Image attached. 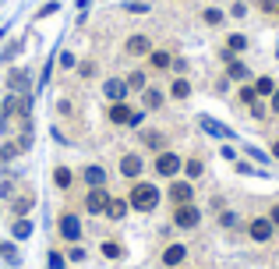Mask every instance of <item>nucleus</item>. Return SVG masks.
<instances>
[{
  "mask_svg": "<svg viewBox=\"0 0 279 269\" xmlns=\"http://www.w3.org/2000/svg\"><path fill=\"white\" fill-rule=\"evenodd\" d=\"M141 103H145V110H159L163 106V92L159 89H141Z\"/></svg>",
  "mask_w": 279,
  "mask_h": 269,
  "instance_id": "19",
  "label": "nucleus"
},
{
  "mask_svg": "<svg viewBox=\"0 0 279 269\" xmlns=\"http://www.w3.org/2000/svg\"><path fill=\"white\" fill-rule=\"evenodd\" d=\"M230 14H233V18H244V14H247V4H244V0H237V4L230 7Z\"/></svg>",
  "mask_w": 279,
  "mask_h": 269,
  "instance_id": "39",
  "label": "nucleus"
},
{
  "mask_svg": "<svg viewBox=\"0 0 279 269\" xmlns=\"http://www.w3.org/2000/svg\"><path fill=\"white\" fill-rule=\"evenodd\" d=\"M141 170H145V159H141L138 152H128V156L120 159V174H124L128 181H138Z\"/></svg>",
  "mask_w": 279,
  "mask_h": 269,
  "instance_id": "8",
  "label": "nucleus"
},
{
  "mask_svg": "<svg viewBox=\"0 0 279 269\" xmlns=\"http://www.w3.org/2000/svg\"><path fill=\"white\" fill-rule=\"evenodd\" d=\"M68 259H71V262H85V259H88V252H85L81 245H74V248L68 252Z\"/></svg>",
  "mask_w": 279,
  "mask_h": 269,
  "instance_id": "34",
  "label": "nucleus"
},
{
  "mask_svg": "<svg viewBox=\"0 0 279 269\" xmlns=\"http://www.w3.org/2000/svg\"><path fill=\"white\" fill-rule=\"evenodd\" d=\"M251 117H258V121H262V117H269V110H265L262 103H251Z\"/></svg>",
  "mask_w": 279,
  "mask_h": 269,
  "instance_id": "41",
  "label": "nucleus"
},
{
  "mask_svg": "<svg viewBox=\"0 0 279 269\" xmlns=\"http://www.w3.org/2000/svg\"><path fill=\"white\" fill-rule=\"evenodd\" d=\"M269 114H276L279 117V85H276V92L269 96Z\"/></svg>",
  "mask_w": 279,
  "mask_h": 269,
  "instance_id": "40",
  "label": "nucleus"
},
{
  "mask_svg": "<svg viewBox=\"0 0 279 269\" xmlns=\"http://www.w3.org/2000/svg\"><path fill=\"white\" fill-rule=\"evenodd\" d=\"M53 184H57V188H71V170L68 167H57V170H53Z\"/></svg>",
  "mask_w": 279,
  "mask_h": 269,
  "instance_id": "28",
  "label": "nucleus"
},
{
  "mask_svg": "<svg viewBox=\"0 0 279 269\" xmlns=\"http://www.w3.org/2000/svg\"><path fill=\"white\" fill-rule=\"evenodd\" d=\"M180 170H184V159H180L177 152L163 149V152L156 156V174H159V177H177Z\"/></svg>",
  "mask_w": 279,
  "mask_h": 269,
  "instance_id": "3",
  "label": "nucleus"
},
{
  "mask_svg": "<svg viewBox=\"0 0 279 269\" xmlns=\"http://www.w3.org/2000/svg\"><path fill=\"white\" fill-rule=\"evenodd\" d=\"M202 128H205L209 134H215V138H233V131H230V128H223V124H215L212 117H202Z\"/></svg>",
  "mask_w": 279,
  "mask_h": 269,
  "instance_id": "24",
  "label": "nucleus"
},
{
  "mask_svg": "<svg viewBox=\"0 0 279 269\" xmlns=\"http://www.w3.org/2000/svg\"><path fill=\"white\" fill-rule=\"evenodd\" d=\"M184 174H188V181H195V177L205 174V163H202L198 156H191V159H184Z\"/></svg>",
  "mask_w": 279,
  "mask_h": 269,
  "instance_id": "23",
  "label": "nucleus"
},
{
  "mask_svg": "<svg viewBox=\"0 0 279 269\" xmlns=\"http://www.w3.org/2000/svg\"><path fill=\"white\" fill-rule=\"evenodd\" d=\"M170 96H173V99H188V96H191V82H188V78H177V82L170 85Z\"/></svg>",
  "mask_w": 279,
  "mask_h": 269,
  "instance_id": "26",
  "label": "nucleus"
},
{
  "mask_svg": "<svg viewBox=\"0 0 279 269\" xmlns=\"http://www.w3.org/2000/svg\"><path fill=\"white\" fill-rule=\"evenodd\" d=\"M272 156H276V159H279V138H276V142H272Z\"/></svg>",
  "mask_w": 279,
  "mask_h": 269,
  "instance_id": "45",
  "label": "nucleus"
},
{
  "mask_svg": "<svg viewBox=\"0 0 279 269\" xmlns=\"http://www.w3.org/2000/svg\"><path fill=\"white\" fill-rule=\"evenodd\" d=\"M131 117H135V110L128 103H110V121L113 124H131Z\"/></svg>",
  "mask_w": 279,
  "mask_h": 269,
  "instance_id": "13",
  "label": "nucleus"
},
{
  "mask_svg": "<svg viewBox=\"0 0 279 269\" xmlns=\"http://www.w3.org/2000/svg\"><path fill=\"white\" fill-rule=\"evenodd\" d=\"M128 205L138 209V212H152V209L159 205V188L148 184V181H135V188H131V195H128Z\"/></svg>",
  "mask_w": 279,
  "mask_h": 269,
  "instance_id": "1",
  "label": "nucleus"
},
{
  "mask_svg": "<svg viewBox=\"0 0 279 269\" xmlns=\"http://www.w3.org/2000/svg\"><path fill=\"white\" fill-rule=\"evenodd\" d=\"M106 205H110L106 188H88V195H85V209L88 212H106Z\"/></svg>",
  "mask_w": 279,
  "mask_h": 269,
  "instance_id": "10",
  "label": "nucleus"
},
{
  "mask_svg": "<svg viewBox=\"0 0 279 269\" xmlns=\"http://www.w3.org/2000/svg\"><path fill=\"white\" fill-rule=\"evenodd\" d=\"M64 266H68V259L60 252H50V269H64Z\"/></svg>",
  "mask_w": 279,
  "mask_h": 269,
  "instance_id": "36",
  "label": "nucleus"
},
{
  "mask_svg": "<svg viewBox=\"0 0 279 269\" xmlns=\"http://www.w3.org/2000/svg\"><path fill=\"white\" fill-rule=\"evenodd\" d=\"M32 205H36V199H32V195H18V199L11 202V212L21 220V216H28V212H32Z\"/></svg>",
  "mask_w": 279,
  "mask_h": 269,
  "instance_id": "17",
  "label": "nucleus"
},
{
  "mask_svg": "<svg viewBox=\"0 0 279 269\" xmlns=\"http://www.w3.org/2000/svg\"><path fill=\"white\" fill-rule=\"evenodd\" d=\"M128 209H131V205H128V199H110L106 216H110V220H124V216H128Z\"/></svg>",
  "mask_w": 279,
  "mask_h": 269,
  "instance_id": "18",
  "label": "nucleus"
},
{
  "mask_svg": "<svg viewBox=\"0 0 279 269\" xmlns=\"http://www.w3.org/2000/svg\"><path fill=\"white\" fill-rule=\"evenodd\" d=\"M226 74H230L233 82H247V78H251V71H247V64H244V61H237V57H233V61L226 64Z\"/></svg>",
  "mask_w": 279,
  "mask_h": 269,
  "instance_id": "16",
  "label": "nucleus"
},
{
  "mask_svg": "<svg viewBox=\"0 0 279 269\" xmlns=\"http://www.w3.org/2000/svg\"><path fill=\"white\" fill-rule=\"evenodd\" d=\"M240 103H258V92H255V85H240Z\"/></svg>",
  "mask_w": 279,
  "mask_h": 269,
  "instance_id": "32",
  "label": "nucleus"
},
{
  "mask_svg": "<svg viewBox=\"0 0 279 269\" xmlns=\"http://www.w3.org/2000/svg\"><path fill=\"white\" fill-rule=\"evenodd\" d=\"M124 82H128V89H138V92L141 89H148V85H145V71H131Z\"/></svg>",
  "mask_w": 279,
  "mask_h": 269,
  "instance_id": "29",
  "label": "nucleus"
},
{
  "mask_svg": "<svg viewBox=\"0 0 279 269\" xmlns=\"http://www.w3.org/2000/svg\"><path fill=\"white\" fill-rule=\"evenodd\" d=\"M57 114H71V99H60L57 103Z\"/></svg>",
  "mask_w": 279,
  "mask_h": 269,
  "instance_id": "43",
  "label": "nucleus"
},
{
  "mask_svg": "<svg viewBox=\"0 0 279 269\" xmlns=\"http://www.w3.org/2000/svg\"><path fill=\"white\" fill-rule=\"evenodd\" d=\"M85 184H88V188H103V184H106V170H103L99 163L85 167Z\"/></svg>",
  "mask_w": 279,
  "mask_h": 269,
  "instance_id": "14",
  "label": "nucleus"
},
{
  "mask_svg": "<svg viewBox=\"0 0 279 269\" xmlns=\"http://www.w3.org/2000/svg\"><path fill=\"white\" fill-rule=\"evenodd\" d=\"M103 255H106V259H124V245H117V241H103Z\"/></svg>",
  "mask_w": 279,
  "mask_h": 269,
  "instance_id": "27",
  "label": "nucleus"
},
{
  "mask_svg": "<svg viewBox=\"0 0 279 269\" xmlns=\"http://www.w3.org/2000/svg\"><path fill=\"white\" fill-rule=\"evenodd\" d=\"M141 142H145L148 149H156V152H163V149H166V134H163V131H145V134H141Z\"/></svg>",
  "mask_w": 279,
  "mask_h": 269,
  "instance_id": "21",
  "label": "nucleus"
},
{
  "mask_svg": "<svg viewBox=\"0 0 279 269\" xmlns=\"http://www.w3.org/2000/svg\"><path fill=\"white\" fill-rule=\"evenodd\" d=\"M198 223H202V209H198L195 202L173 209V227H180V230H195Z\"/></svg>",
  "mask_w": 279,
  "mask_h": 269,
  "instance_id": "2",
  "label": "nucleus"
},
{
  "mask_svg": "<svg viewBox=\"0 0 279 269\" xmlns=\"http://www.w3.org/2000/svg\"><path fill=\"white\" fill-rule=\"evenodd\" d=\"M148 64L156 67V71H166V67H173V53H166V50H152V53H148Z\"/></svg>",
  "mask_w": 279,
  "mask_h": 269,
  "instance_id": "15",
  "label": "nucleus"
},
{
  "mask_svg": "<svg viewBox=\"0 0 279 269\" xmlns=\"http://www.w3.org/2000/svg\"><path fill=\"white\" fill-rule=\"evenodd\" d=\"M191 199H195V184L173 177V184H170V202H173V205H188Z\"/></svg>",
  "mask_w": 279,
  "mask_h": 269,
  "instance_id": "6",
  "label": "nucleus"
},
{
  "mask_svg": "<svg viewBox=\"0 0 279 269\" xmlns=\"http://www.w3.org/2000/svg\"><path fill=\"white\" fill-rule=\"evenodd\" d=\"M269 220H272V227L279 230V205H272V212H269Z\"/></svg>",
  "mask_w": 279,
  "mask_h": 269,
  "instance_id": "44",
  "label": "nucleus"
},
{
  "mask_svg": "<svg viewBox=\"0 0 279 269\" xmlns=\"http://www.w3.org/2000/svg\"><path fill=\"white\" fill-rule=\"evenodd\" d=\"M219 223H223V227H237V212H223Z\"/></svg>",
  "mask_w": 279,
  "mask_h": 269,
  "instance_id": "42",
  "label": "nucleus"
},
{
  "mask_svg": "<svg viewBox=\"0 0 279 269\" xmlns=\"http://www.w3.org/2000/svg\"><path fill=\"white\" fill-rule=\"evenodd\" d=\"M28 82H32V74H28L25 67H14V71L7 74V89H11V92H28Z\"/></svg>",
  "mask_w": 279,
  "mask_h": 269,
  "instance_id": "11",
  "label": "nucleus"
},
{
  "mask_svg": "<svg viewBox=\"0 0 279 269\" xmlns=\"http://www.w3.org/2000/svg\"><path fill=\"white\" fill-rule=\"evenodd\" d=\"M202 18H205V25H223V11L219 7H205Z\"/></svg>",
  "mask_w": 279,
  "mask_h": 269,
  "instance_id": "30",
  "label": "nucleus"
},
{
  "mask_svg": "<svg viewBox=\"0 0 279 269\" xmlns=\"http://www.w3.org/2000/svg\"><path fill=\"white\" fill-rule=\"evenodd\" d=\"M258 7H262L265 14H276V11H279V0H258Z\"/></svg>",
  "mask_w": 279,
  "mask_h": 269,
  "instance_id": "38",
  "label": "nucleus"
},
{
  "mask_svg": "<svg viewBox=\"0 0 279 269\" xmlns=\"http://www.w3.org/2000/svg\"><path fill=\"white\" fill-rule=\"evenodd\" d=\"M21 46H25V43H21V39H14V43H11L7 50H0V61H14V57L21 53Z\"/></svg>",
  "mask_w": 279,
  "mask_h": 269,
  "instance_id": "31",
  "label": "nucleus"
},
{
  "mask_svg": "<svg viewBox=\"0 0 279 269\" xmlns=\"http://www.w3.org/2000/svg\"><path fill=\"white\" fill-rule=\"evenodd\" d=\"M28 234H32V220H28V216L14 220V227H11V237H14V241H25Z\"/></svg>",
  "mask_w": 279,
  "mask_h": 269,
  "instance_id": "20",
  "label": "nucleus"
},
{
  "mask_svg": "<svg viewBox=\"0 0 279 269\" xmlns=\"http://www.w3.org/2000/svg\"><path fill=\"white\" fill-rule=\"evenodd\" d=\"M103 96H106L110 103H124V99H128V82H124V78H106V82H103Z\"/></svg>",
  "mask_w": 279,
  "mask_h": 269,
  "instance_id": "7",
  "label": "nucleus"
},
{
  "mask_svg": "<svg viewBox=\"0 0 279 269\" xmlns=\"http://www.w3.org/2000/svg\"><path fill=\"white\" fill-rule=\"evenodd\" d=\"M124 11H128V14H148V4H141V0H135V4H128Z\"/></svg>",
  "mask_w": 279,
  "mask_h": 269,
  "instance_id": "35",
  "label": "nucleus"
},
{
  "mask_svg": "<svg viewBox=\"0 0 279 269\" xmlns=\"http://www.w3.org/2000/svg\"><path fill=\"white\" fill-rule=\"evenodd\" d=\"M184 259H188V248H184V245H166V248H163V266H180V262H184Z\"/></svg>",
  "mask_w": 279,
  "mask_h": 269,
  "instance_id": "12",
  "label": "nucleus"
},
{
  "mask_svg": "<svg viewBox=\"0 0 279 269\" xmlns=\"http://www.w3.org/2000/svg\"><path fill=\"white\" fill-rule=\"evenodd\" d=\"M0 255H4V259L11 262V266L18 262V248H14V245H0Z\"/></svg>",
  "mask_w": 279,
  "mask_h": 269,
  "instance_id": "33",
  "label": "nucleus"
},
{
  "mask_svg": "<svg viewBox=\"0 0 279 269\" xmlns=\"http://www.w3.org/2000/svg\"><path fill=\"white\" fill-rule=\"evenodd\" d=\"M124 50H128L131 57H148V53H152V39H148V36H141V32H135V36H128Z\"/></svg>",
  "mask_w": 279,
  "mask_h": 269,
  "instance_id": "9",
  "label": "nucleus"
},
{
  "mask_svg": "<svg viewBox=\"0 0 279 269\" xmlns=\"http://www.w3.org/2000/svg\"><path fill=\"white\" fill-rule=\"evenodd\" d=\"M247 237H251V241H258V245L272 241V237H276V227H272V220H269V216H255V220L247 223Z\"/></svg>",
  "mask_w": 279,
  "mask_h": 269,
  "instance_id": "4",
  "label": "nucleus"
},
{
  "mask_svg": "<svg viewBox=\"0 0 279 269\" xmlns=\"http://www.w3.org/2000/svg\"><path fill=\"white\" fill-rule=\"evenodd\" d=\"M78 7H81V11H85V7H88V0H78Z\"/></svg>",
  "mask_w": 279,
  "mask_h": 269,
  "instance_id": "46",
  "label": "nucleus"
},
{
  "mask_svg": "<svg viewBox=\"0 0 279 269\" xmlns=\"http://www.w3.org/2000/svg\"><path fill=\"white\" fill-rule=\"evenodd\" d=\"M57 230H60V237H64L68 245H78V241H81V220H78L74 212H60Z\"/></svg>",
  "mask_w": 279,
  "mask_h": 269,
  "instance_id": "5",
  "label": "nucleus"
},
{
  "mask_svg": "<svg viewBox=\"0 0 279 269\" xmlns=\"http://www.w3.org/2000/svg\"><path fill=\"white\" fill-rule=\"evenodd\" d=\"M255 92L269 99V96L276 92V78H269V74H262V78H255Z\"/></svg>",
  "mask_w": 279,
  "mask_h": 269,
  "instance_id": "22",
  "label": "nucleus"
},
{
  "mask_svg": "<svg viewBox=\"0 0 279 269\" xmlns=\"http://www.w3.org/2000/svg\"><path fill=\"white\" fill-rule=\"evenodd\" d=\"M78 74H81V78H92V74H96V64H92V61H81V64H78Z\"/></svg>",
  "mask_w": 279,
  "mask_h": 269,
  "instance_id": "37",
  "label": "nucleus"
},
{
  "mask_svg": "<svg viewBox=\"0 0 279 269\" xmlns=\"http://www.w3.org/2000/svg\"><path fill=\"white\" fill-rule=\"evenodd\" d=\"M226 50H230V53H244V50H247V36H240V32L226 36Z\"/></svg>",
  "mask_w": 279,
  "mask_h": 269,
  "instance_id": "25",
  "label": "nucleus"
},
{
  "mask_svg": "<svg viewBox=\"0 0 279 269\" xmlns=\"http://www.w3.org/2000/svg\"><path fill=\"white\" fill-rule=\"evenodd\" d=\"M276 18H279V11H276Z\"/></svg>",
  "mask_w": 279,
  "mask_h": 269,
  "instance_id": "47",
  "label": "nucleus"
}]
</instances>
